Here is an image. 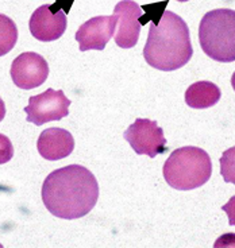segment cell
Masks as SVG:
<instances>
[{"instance_id":"cell-11","label":"cell","mask_w":235,"mask_h":248,"mask_svg":"<svg viewBox=\"0 0 235 248\" xmlns=\"http://www.w3.org/2000/svg\"><path fill=\"white\" fill-rule=\"evenodd\" d=\"M38 153L48 161H60L73 153L74 139L64 128H48L41 132L37 143Z\"/></svg>"},{"instance_id":"cell-2","label":"cell","mask_w":235,"mask_h":248,"mask_svg":"<svg viewBox=\"0 0 235 248\" xmlns=\"http://www.w3.org/2000/svg\"><path fill=\"white\" fill-rule=\"evenodd\" d=\"M193 54L185 20L172 11L150 25L143 57L151 68L172 72L186 65Z\"/></svg>"},{"instance_id":"cell-7","label":"cell","mask_w":235,"mask_h":248,"mask_svg":"<svg viewBox=\"0 0 235 248\" xmlns=\"http://www.w3.org/2000/svg\"><path fill=\"white\" fill-rule=\"evenodd\" d=\"M62 4V0H57L56 4H44L33 13L29 22L33 37L41 42H51L64 35L68 20Z\"/></svg>"},{"instance_id":"cell-15","label":"cell","mask_w":235,"mask_h":248,"mask_svg":"<svg viewBox=\"0 0 235 248\" xmlns=\"http://www.w3.org/2000/svg\"><path fill=\"white\" fill-rule=\"evenodd\" d=\"M14 156V147L11 140L0 134V165H4L7 162L11 161V158Z\"/></svg>"},{"instance_id":"cell-8","label":"cell","mask_w":235,"mask_h":248,"mask_svg":"<svg viewBox=\"0 0 235 248\" xmlns=\"http://www.w3.org/2000/svg\"><path fill=\"white\" fill-rule=\"evenodd\" d=\"M10 75L17 87L29 91L41 87L46 81L49 76V65L42 56L26 51L14 60Z\"/></svg>"},{"instance_id":"cell-4","label":"cell","mask_w":235,"mask_h":248,"mask_svg":"<svg viewBox=\"0 0 235 248\" xmlns=\"http://www.w3.org/2000/svg\"><path fill=\"white\" fill-rule=\"evenodd\" d=\"M204 54L218 62L235 61V11L219 8L207 13L199 26Z\"/></svg>"},{"instance_id":"cell-3","label":"cell","mask_w":235,"mask_h":248,"mask_svg":"<svg viewBox=\"0 0 235 248\" xmlns=\"http://www.w3.org/2000/svg\"><path fill=\"white\" fill-rule=\"evenodd\" d=\"M164 178L177 190H192L208 182L212 162L207 151L185 146L172 151L164 165Z\"/></svg>"},{"instance_id":"cell-9","label":"cell","mask_w":235,"mask_h":248,"mask_svg":"<svg viewBox=\"0 0 235 248\" xmlns=\"http://www.w3.org/2000/svg\"><path fill=\"white\" fill-rule=\"evenodd\" d=\"M114 14L118 16L117 30L114 34L115 42L122 49L134 47L141 34L139 18L142 15V7L133 0H122L115 6Z\"/></svg>"},{"instance_id":"cell-19","label":"cell","mask_w":235,"mask_h":248,"mask_svg":"<svg viewBox=\"0 0 235 248\" xmlns=\"http://www.w3.org/2000/svg\"><path fill=\"white\" fill-rule=\"evenodd\" d=\"M231 85H233V89L235 91V72L234 75H233V77H231Z\"/></svg>"},{"instance_id":"cell-1","label":"cell","mask_w":235,"mask_h":248,"mask_svg":"<svg viewBox=\"0 0 235 248\" xmlns=\"http://www.w3.org/2000/svg\"><path fill=\"white\" fill-rule=\"evenodd\" d=\"M99 199V184L87 168L69 165L50 173L42 185L46 209L58 218L74 220L88 215Z\"/></svg>"},{"instance_id":"cell-12","label":"cell","mask_w":235,"mask_h":248,"mask_svg":"<svg viewBox=\"0 0 235 248\" xmlns=\"http://www.w3.org/2000/svg\"><path fill=\"white\" fill-rule=\"evenodd\" d=\"M222 92L211 81H198L192 84L185 92V103L195 109H204L217 104Z\"/></svg>"},{"instance_id":"cell-16","label":"cell","mask_w":235,"mask_h":248,"mask_svg":"<svg viewBox=\"0 0 235 248\" xmlns=\"http://www.w3.org/2000/svg\"><path fill=\"white\" fill-rule=\"evenodd\" d=\"M222 211L226 212V215L229 216L230 225H235V196L229 200V202L222 206Z\"/></svg>"},{"instance_id":"cell-13","label":"cell","mask_w":235,"mask_h":248,"mask_svg":"<svg viewBox=\"0 0 235 248\" xmlns=\"http://www.w3.org/2000/svg\"><path fill=\"white\" fill-rule=\"evenodd\" d=\"M18 41V27L13 19L0 14V57L8 54Z\"/></svg>"},{"instance_id":"cell-20","label":"cell","mask_w":235,"mask_h":248,"mask_svg":"<svg viewBox=\"0 0 235 248\" xmlns=\"http://www.w3.org/2000/svg\"><path fill=\"white\" fill-rule=\"evenodd\" d=\"M177 1H188V0H177Z\"/></svg>"},{"instance_id":"cell-5","label":"cell","mask_w":235,"mask_h":248,"mask_svg":"<svg viewBox=\"0 0 235 248\" xmlns=\"http://www.w3.org/2000/svg\"><path fill=\"white\" fill-rule=\"evenodd\" d=\"M124 139L138 155H148L150 158H154L158 154L168 151L164 131L158 127L155 120L136 119L124 131Z\"/></svg>"},{"instance_id":"cell-10","label":"cell","mask_w":235,"mask_h":248,"mask_svg":"<svg viewBox=\"0 0 235 248\" xmlns=\"http://www.w3.org/2000/svg\"><path fill=\"white\" fill-rule=\"evenodd\" d=\"M118 16H95L79 27L76 32V41L81 51L88 50H104L117 30Z\"/></svg>"},{"instance_id":"cell-18","label":"cell","mask_w":235,"mask_h":248,"mask_svg":"<svg viewBox=\"0 0 235 248\" xmlns=\"http://www.w3.org/2000/svg\"><path fill=\"white\" fill-rule=\"evenodd\" d=\"M4 116H6V104H4L3 99L0 97V122L4 119Z\"/></svg>"},{"instance_id":"cell-6","label":"cell","mask_w":235,"mask_h":248,"mask_svg":"<svg viewBox=\"0 0 235 248\" xmlns=\"http://www.w3.org/2000/svg\"><path fill=\"white\" fill-rule=\"evenodd\" d=\"M69 107L70 100L65 96L64 91H54L49 88L41 94L31 96L25 112L27 113V122L42 125L68 116Z\"/></svg>"},{"instance_id":"cell-14","label":"cell","mask_w":235,"mask_h":248,"mask_svg":"<svg viewBox=\"0 0 235 248\" xmlns=\"http://www.w3.org/2000/svg\"><path fill=\"white\" fill-rule=\"evenodd\" d=\"M220 174L227 184L235 185V146L223 153L220 158Z\"/></svg>"},{"instance_id":"cell-17","label":"cell","mask_w":235,"mask_h":248,"mask_svg":"<svg viewBox=\"0 0 235 248\" xmlns=\"http://www.w3.org/2000/svg\"><path fill=\"white\" fill-rule=\"evenodd\" d=\"M230 246V244H233V246H235V235L234 233H229V235H223L220 239H219V242H217V247H219V246Z\"/></svg>"}]
</instances>
